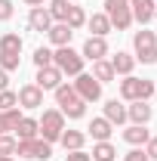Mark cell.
<instances>
[{"label":"cell","instance_id":"obj_1","mask_svg":"<svg viewBox=\"0 0 157 161\" xmlns=\"http://www.w3.org/2000/svg\"><path fill=\"white\" fill-rule=\"evenodd\" d=\"M154 80L148 78H133V75H126V78L120 80V99L123 102H136V99H151L154 96Z\"/></svg>","mask_w":157,"mask_h":161},{"label":"cell","instance_id":"obj_2","mask_svg":"<svg viewBox=\"0 0 157 161\" xmlns=\"http://www.w3.org/2000/svg\"><path fill=\"white\" fill-rule=\"evenodd\" d=\"M83 62H86V59L80 56L77 50H71V43L53 50V65L59 68L62 75H68V78H77L80 71H83Z\"/></svg>","mask_w":157,"mask_h":161},{"label":"cell","instance_id":"obj_3","mask_svg":"<svg viewBox=\"0 0 157 161\" xmlns=\"http://www.w3.org/2000/svg\"><path fill=\"white\" fill-rule=\"evenodd\" d=\"M37 136L40 140H46V142H59L62 136V130H65V115H62L59 108H46L43 112V118L37 121Z\"/></svg>","mask_w":157,"mask_h":161},{"label":"cell","instance_id":"obj_4","mask_svg":"<svg viewBox=\"0 0 157 161\" xmlns=\"http://www.w3.org/2000/svg\"><path fill=\"white\" fill-rule=\"evenodd\" d=\"M133 47H136V62H145V65H154L157 62V34L154 31H148V28L136 31Z\"/></svg>","mask_w":157,"mask_h":161},{"label":"cell","instance_id":"obj_5","mask_svg":"<svg viewBox=\"0 0 157 161\" xmlns=\"http://www.w3.org/2000/svg\"><path fill=\"white\" fill-rule=\"evenodd\" d=\"M16 155L19 158H31V161H49L53 158V142L40 140V136H34V140H19L16 142Z\"/></svg>","mask_w":157,"mask_h":161},{"label":"cell","instance_id":"obj_6","mask_svg":"<svg viewBox=\"0 0 157 161\" xmlns=\"http://www.w3.org/2000/svg\"><path fill=\"white\" fill-rule=\"evenodd\" d=\"M105 16L111 22V28L126 31L133 25V13H129V0H105Z\"/></svg>","mask_w":157,"mask_h":161},{"label":"cell","instance_id":"obj_7","mask_svg":"<svg viewBox=\"0 0 157 161\" xmlns=\"http://www.w3.org/2000/svg\"><path fill=\"white\" fill-rule=\"evenodd\" d=\"M74 90H77V96L86 102V105L102 99V84H99L93 75H86V71H80V75H77V80H74Z\"/></svg>","mask_w":157,"mask_h":161},{"label":"cell","instance_id":"obj_8","mask_svg":"<svg viewBox=\"0 0 157 161\" xmlns=\"http://www.w3.org/2000/svg\"><path fill=\"white\" fill-rule=\"evenodd\" d=\"M129 13H133V22L148 25V22H154L157 3H154V0H129Z\"/></svg>","mask_w":157,"mask_h":161},{"label":"cell","instance_id":"obj_9","mask_svg":"<svg viewBox=\"0 0 157 161\" xmlns=\"http://www.w3.org/2000/svg\"><path fill=\"white\" fill-rule=\"evenodd\" d=\"M19 105L22 108H28V112H34L43 105V90H40L37 84H25L19 90Z\"/></svg>","mask_w":157,"mask_h":161},{"label":"cell","instance_id":"obj_10","mask_svg":"<svg viewBox=\"0 0 157 161\" xmlns=\"http://www.w3.org/2000/svg\"><path fill=\"white\" fill-rule=\"evenodd\" d=\"M80 56L83 59H89V62H96V59H105L108 56V40L105 37H86V43H83V50H80Z\"/></svg>","mask_w":157,"mask_h":161},{"label":"cell","instance_id":"obj_11","mask_svg":"<svg viewBox=\"0 0 157 161\" xmlns=\"http://www.w3.org/2000/svg\"><path fill=\"white\" fill-rule=\"evenodd\" d=\"M62 78H65V75H62L56 65H46V68H37V80H34V84L46 93V90H56L62 84Z\"/></svg>","mask_w":157,"mask_h":161},{"label":"cell","instance_id":"obj_12","mask_svg":"<svg viewBox=\"0 0 157 161\" xmlns=\"http://www.w3.org/2000/svg\"><path fill=\"white\" fill-rule=\"evenodd\" d=\"M151 115H154V108H151L145 99H136V102L126 105V121H133V124H148Z\"/></svg>","mask_w":157,"mask_h":161},{"label":"cell","instance_id":"obj_13","mask_svg":"<svg viewBox=\"0 0 157 161\" xmlns=\"http://www.w3.org/2000/svg\"><path fill=\"white\" fill-rule=\"evenodd\" d=\"M46 37H49L53 47H68L71 37H74V31H71L65 22H53V25H49V31H46Z\"/></svg>","mask_w":157,"mask_h":161},{"label":"cell","instance_id":"obj_14","mask_svg":"<svg viewBox=\"0 0 157 161\" xmlns=\"http://www.w3.org/2000/svg\"><path fill=\"white\" fill-rule=\"evenodd\" d=\"M86 133H89L96 142H105V140H111L114 124H111L108 118H93V121H89V127H86Z\"/></svg>","mask_w":157,"mask_h":161},{"label":"cell","instance_id":"obj_15","mask_svg":"<svg viewBox=\"0 0 157 161\" xmlns=\"http://www.w3.org/2000/svg\"><path fill=\"white\" fill-rule=\"evenodd\" d=\"M28 25H31V31H49V25H53V16H49V9H43V6H31V16H28Z\"/></svg>","mask_w":157,"mask_h":161},{"label":"cell","instance_id":"obj_16","mask_svg":"<svg viewBox=\"0 0 157 161\" xmlns=\"http://www.w3.org/2000/svg\"><path fill=\"white\" fill-rule=\"evenodd\" d=\"M111 68H114V75H133V68H136V56H129V53H123V50H117L114 56H111Z\"/></svg>","mask_w":157,"mask_h":161},{"label":"cell","instance_id":"obj_17","mask_svg":"<svg viewBox=\"0 0 157 161\" xmlns=\"http://www.w3.org/2000/svg\"><path fill=\"white\" fill-rule=\"evenodd\" d=\"M86 25H89V31H93V37H108V34L114 31L105 13H93V16H86Z\"/></svg>","mask_w":157,"mask_h":161},{"label":"cell","instance_id":"obj_18","mask_svg":"<svg viewBox=\"0 0 157 161\" xmlns=\"http://www.w3.org/2000/svg\"><path fill=\"white\" fill-rule=\"evenodd\" d=\"M102 118H108L114 127L126 124V105H123V102H117V99H108V102H105V115H102Z\"/></svg>","mask_w":157,"mask_h":161},{"label":"cell","instance_id":"obj_19","mask_svg":"<svg viewBox=\"0 0 157 161\" xmlns=\"http://www.w3.org/2000/svg\"><path fill=\"white\" fill-rule=\"evenodd\" d=\"M123 140L129 142V146H145V142L151 140V133H148L145 124H129V127L123 130Z\"/></svg>","mask_w":157,"mask_h":161},{"label":"cell","instance_id":"obj_20","mask_svg":"<svg viewBox=\"0 0 157 161\" xmlns=\"http://www.w3.org/2000/svg\"><path fill=\"white\" fill-rule=\"evenodd\" d=\"M59 142L65 146V152H77V149H83V142H86V133L83 130H62Z\"/></svg>","mask_w":157,"mask_h":161},{"label":"cell","instance_id":"obj_21","mask_svg":"<svg viewBox=\"0 0 157 161\" xmlns=\"http://www.w3.org/2000/svg\"><path fill=\"white\" fill-rule=\"evenodd\" d=\"M37 118H28V115H22V121L19 124H16V130H13V133H16V140H34V136H37Z\"/></svg>","mask_w":157,"mask_h":161},{"label":"cell","instance_id":"obj_22","mask_svg":"<svg viewBox=\"0 0 157 161\" xmlns=\"http://www.w3.org/2000/svg\"><path fill=\"white\" fill-rule=\"evenodd\" d=\"M89 75H93V78L99 80V84H111V80L117 78L108 59H96V62H93V71H89Z\"/></svg>","mask_w":157,"mask_h":161},{"label":"cell","instance_id":"obj_23","mask_svg":"<svg viewBox=\"0 0 157 161\" xmlns=\"http://www.w3.org/2000/svg\"><path fill=\"white\" fill-rule=\"evenodd\" d=\"M93 161H117V149L111 146V140H105V142H96L93 146V155H89Z\"/></svg>","mask_w":157,"mask_h":161},{"label":"cell","instance_id":"obj_24","mask_svg":"<svg viewBox=\"0 0 157 161\" xmlns=\"http://www.w3.org/2000/svg\"><path fill=\"white\" fill-rule=\"evenodd\" d=\"M59 112L65 115V118L77 121V118H83V115H86V102H83V99L77 96V99H71L68 105H59Z\"/></svg>","mask_w":157,"mask_h":161},{"label":"cell","instance_id":"obj_25","mask_svg":"<svg viewBox=\"0 0 157 161\" xmlns=\"http://www.w3.org/2000/svg\"><path fill=\"white\" fill-rule=\"evenodd\" d=\"M65 25H68L71 31H77V28H83V25H86V13H83V6H77V3H71V9H68V19H65Z\"/></svg>","mask_w":157,"mask_h":161},{"label":"cell","instance_id":"obj_26","mask_svg":"<svg viewBox=\"0 0 157 161\" xmlns=\"http://www.w3.org/2000/svg\"><path fill=\"white\" fill-rule=\"evenodd\" d=\"M0 53H22V37L16 31H6L0 37Z\"/></svg>","mask_w":157,"mask_h":161},{"label":"cell","instance_id":"obj_27","mask_svg":"<svg viewBox=\"0 0 157 161\" xmlns=\"http://www.w3.org/2000/svg\"><path fill=\"white\" fill-rule=\"evenodd\" d=\"M49 16H53V22H65L68 19V9H71V3L68 0H49Z\"/></svg>","mask_w":157,"mask_h":161},{"label":"cell","instance_id":"obj_28","mask_svg":"<svg viewBox=\"0 0 157 161\" xmlns=\"http://www.w3.org/2000/svg\"><path fill=\"white\" fill-rule=\"evenodd\" d=\"M53 93H56V102H59V105H68L71 99H77V90H74V84H65V80H62Z\"/></svg>","mask_w":157,"mask_h":161},{"label":"cell","instance_id":"obj_29","mask_svg":"<svg viewBox=\"0 0 157 161\" xmlns=\"http://www.w3.org/2000/svg\"><path fill=\"white\" fill-rule=\"evenodd\" d=\"M19 62H22L19 53H0V68L3 71H19Z\"/></svg>","mask_w":157,"mask_h":161},{"label":"cell","instance_id":"obj_30","mask_svg":"<svg viewBox=\"0 0 157 161\" xmlns=\"http://www.w3.org/2000/svg\"><path fill=\"white\" fill-rule=\"evenodd\" d=\"M34 65H37V68L53 65V50H49V47H37V50H34Z\"/></svg>","mask_w":157,"mask_h":161},{"label":"cell","instance_id":"obj_31","mask_svg":"<svg viewBox=\"0 0 157 161\" xmlns=\"http://www.w3.org/2000/svg\"><path fill=\"white\" fill-rule=\"evenodd\" d=\"M16 105H19V93H13V90H0V112L16 108Z\"/></svg>","mask_w":157,"mask_h":161},{"label":"cell","instance_id":"obj_32","mask_svg":"<svg viewBox=\"0 0 157 161\" xmlns=\"http://www.w3.org/2000/svg\"><path fill=\"white\" fill-rule=\"evenodd\" d=\"M16 136H9V133H3L0 136V155H16Z\"/></svg>","mask_w":157,"mask_h":161},{"label":"cell","instance_id":"obj_33","mask_svg":"<svg viewBox=\"0 0 157 161\" xmlns=\"http://www.w3.org/2000/svg\"><path fill=\"white\" fill-rule=\"evenodd\" d=\"M3 118H6V127H9V130H16V124L22 121V112H19V105H16V108H6V112H3Z\"/></svg>","mask_w":157,"mask_h":161},{"label":"cell","instance_id":"obj_34","mask_svg":"<svg viewBox=\"0 0 157 161\" xmlns=\"http://www.w3.org/2000/svg\"><path fill=\"white\" fill-rule=\"evenodd\" d=\"M123 161H148V155H145V149H139V146H133L126 155H123Z\"/></svg>","mask_w":157,"mask_h":161},{"label":"cell","instance_id":"obj_35","mask_svg":"<svg viewBox=\"0 0 157 161\" xmlns=\"http://www.w3.org/2000/svg\"><path fill=\"white\" fill-rule=\"evenodd\" d=\"M13 19V0H0V22Z\"/></svg>","mask_w":157,"mask_h":161},{"label":"cell","instance_id":"obj_36","mask_svg":"<svg viewBox=\"0 0 157 161\" xmlns=\"http://www.w3.org/2000/svg\"><path fill=\"white\" fill-rule=\"evenodd\" d=\"M145 155H148V161H157V136H151L145 142Z\"/></svg>","mask_w":157,"mask_h":161},{"label":"cell","instance_id":"obj_37","mask_svg":"<svg viewBox=\"0 0 157 161\" xmlns=\"http://www.w3.org/2000/svg\"><path fill=\"white\" fill-rule=\"evenodd\" d=\"M65 161H93V158H89L83 149H77V152H68V155H65Z\"/></svg>","mask_w":157,"mask_h":161},{"label":"cell","instance_id":"obj_38","mask_svg":"<svg viewBox=\"0 0 157 161\" xmlns=\"http://www.w3.org/2000/svg\"><path fill=\"white\" fill-rule=\"evenodd\" d=\"M0 90H9V71L0 68Z\"/></svg>","mask_w":157,"mask_h":161},{"label":"cell","instance_id":"obj_39","mask_svg":"<svg viewBox=\"0 0 157 161\" xmlns=\"http://www.w3.org/2000/svg\"><path fill=\"white\" fill-rule=\"evenodd\" d=\"M3 133H9V127H6V118H3V112H0V136Z\"/></svg>","mask_w":157,"mask_h":161},{"label":"cell","instance_id":"obj_40","mask_svg":"<svg viewBox=\"0 0 157 161\" xmlns=\"http://www.w3.org/2000/svg\"><path fill=\"white\" fill-rule=\"evenodd\" d=\"M28 6H43V3H49V0H25Z\"/></svg>","mask_w":157,"mask_h":161},{"label":"cell","instance_id":"obj_41","mask_svg":"<svg viewBox=\"0 0 157 161\" xmlns=\"http://www.w3.org/2000/svg\"><path fill=\"white\" fill-rule=\"evenodd\" d=\"M0 161H16V158H13V155H0Z\"/></svg>","mask_w":157,"mask_h":161},{"label":"cell","instance_id":"obj_42","mask_svg":"<svg viewBox=\"0 0 157 161\" xmlns=\"http://www.w3.org/2000/svg\"><path fill=\"white\" fill-rule=\"evenodd\" d=\"M68 3H77V0H68Z\"/></svg>","mask_w":157,"mask_h":161},{"label":"cell","instance_id":"obj_43","mask_svg":"<svg viewBox=\"0 0 157 161\" xmlns=\"http://www.w3.org/2000/svg\"><path fill=\"white\" fill-rule=\"evenodd\" d=\"M154 3H157V0H154ZM154 19H157V13H154Z\"/></svg>","mask_w":157,"mask_h":161}]
</instances>
